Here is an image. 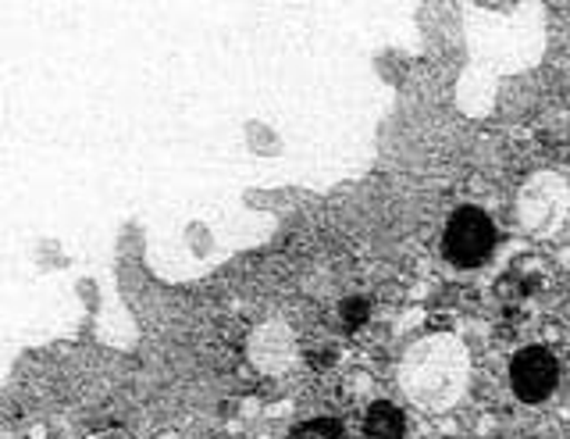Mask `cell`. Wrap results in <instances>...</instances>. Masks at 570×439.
I'll return each instance as SVG.
<instances>
[{
	"label": "cell",
	"instance_id": "cell-1",
	"mask_svg": "<svg viewBox=\"0 0 570 439\" xmlns=\"http://www.w3.org/2000/svg\"><path fill=\"white\" fill-rule=\"evenodd\" d=\"M400 382L417 408L450 411L468 390V350L450 332L417 340L403 358Z\"/></svg>",
	"mask_w": 570,
	"mask_h": 439
},
{
	"label": "cell",
	"instance_id": "cell-2",
	"mask_svg": "<svg viewBox=\"0 0 570 439\" xmlns=\"http://www.w3.org/2000/svg\"><path fill=\"white\" fill-rule=\"evenodd\" d=\"M442 247L456 269H478L481 261H489V254L495 247V225L485 211L460 207V211H453L450 225H445Z\"/></svg>",
	"mask_w": 570,
	"mask_h": 439
},
{
	"label": "cell",
	"instance_id": "cell-3",
	"mask_svg": "<svg viewBox=\"0 0 570 439\" xmlns=\"http://www.w3.org/2000/svg\"><path fill=\"white\" fill-rule=\"evenodd\" d=\"M557 379H560L557 358H552L546 347H528L510 364L513 393L524 403H542L552 390H557Z\"/></svg>",
	"mask_w": 570,
	"mask_h": 439
},
{
	"label": "cell",
	"instance_id": "cell-4",
	"mask_svg": "<svg viewBox=\"0 0 570 439\" xmlns=\"http://www.w3.org/2000/svg\"><path fill=\"white\" fill-rule=\"evenodd\" d=\"M364 439H403V411L396 403H371L364 414Z\"/></svg>",
	"mask_w": 570,
	"mask_h": 439
},
{
	"label": "cell",
	"instance_id": "cell-5",
	"mask_svg": "<svg viewBox=\"0 0 570 439\" xmlns=\"http://www.w3.org/2000/svg\"><path fill=\"white\" fill-rule=\"evenodd\" d=\"M289 439H343V426L335 418H314L296 426Z\"/></svg>",
	"mask_w": 570,
	"mask_h": 439
},
{
	"label": "cell",
	"instance_id": "cell-6",
	"mask_svg": "<svg viewBox=\"0 0 570 439\" xmlns=\"http://www.w3.org/2000/svg\"><path fill=\"white\" fill-rule=\"evenodd\" d=\"M364 314H367V304H364V301H350V304H343V322H346V325H361V322H364Z\"/></svg>",
	"mask_w": 570,
	"mask_h": 439
}]
</instances>
